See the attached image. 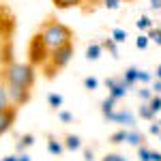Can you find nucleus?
Instances as JSON below:
<instances>
[{
	"instance_id": "nucleus-1",
	"label": "nucleus",
	"mask_w": 161,
	"mask_h": 161,
	"mask_svg": "<svg viewBox=\"0 0 161 161\" xmlns=\"http://www.w3.org/2000/svg\"><path fill=\"white\" fill-rule=\"evenodd\" d=\"M39 37L41 41L45 43V47L47 50H56V47H60V45H67V43H73V32H71V28H67L64 24L60 22H45V24L41 26V30H39Z\"/></svg>"
},
{
	"instance_id": "nucleus-2",
	"label": "nucleus",
	"mask_w": 161,
	"mask_h": 161,
	"mask_svg": "<svg viewBox=\"0 0 161 161\" xmlns=\"http://www.w3.org/2000/svg\"><path fill=\"white\" fill-rule=\"evenodd\" d=\"M4 80L7 84H15L22 88H32L35 80H37V69L28 62H11L4 71Z\"/></svg>"
},
{
	"instance_id": "nucleus-3",
	"label": "nucleus",
	"mask_w": 161,
	"mask_h": 161,
	"mask_svg": "<svg viewBox=\"0 0 161 161\" xmlns=\"http://www.w3.org/2000/svg\"><path fill=\"white\" fill-rule=\"evenodd\" d=\"M71 58H73V43L60 45V47H56V50L50 52V60L43 64V69H45V73L52 77L54 71H58V69H62V67H67Z\"/></svg>"
},
{
	"instance_id": "nucleus-4",
	"label": "nucleus",
	"mask_w": 161,
	"mask_h": 161,
	"mask_svg": "<svg viewBox=\"0 0 161 161\" xmlns=\"http://www.w3.org/2000/svg\"><path fill=\"white\" fill-rule=\"evenodd\" d=\"M28 58H30L32 67H43L45 62L50 60V50L45 47V43L41 41L39 35H35L32 41H30V45H28Z\"/></svg>"
},
{
	"instance_id": "nucleus-5",
	"label": "nucleus",
	"mask_w": 161,
	"mask_h": 161,
	"mask_svg": "<svg viewBox=\"0 0 161 161\" xmlns=\"http://www.w3.org/2000/svg\"><path fill=\"white\" fill-rule=\"evenodd\" d=\"M7 90H9V97H11V105H24L26 101L30 99V88H22L15 86V84H7Z\"/></svg>"
},
{
	"instance_id": "nucleus-6",
	"label": "nucleus",
	"mask_w": 161,
	"mask_h": 161,
	"mask_svg": "<svg viewBox=\"0 0 161 161\" xmlns=\"http://www.w3.org/2000/svg\"><path fill=\"white\" fill-rule=\"evenodd\" d=\"M105 86H108V90H110V97H114V99H123L125 95H127V90H129V86L125 84V80L120 77V80H116V77H110V80H105Z\"/></svg>"
},
{
	"instance_id": "nucleus-7",
	"label": "nucleus",
	"mask_w": 161,
	"mask_h": 161,
	"mask_svg": "<svg viewBox=\"0 0 161 161\" xmlns=\"http://www.w3.org/2000/svg\"><path fill=\"white\" fill-rule=\"evenodd\" d=\"M105 118H108V120H112V123L125 125V127H136V116H133L129 110H120V112L114 110V112H110Z\"/></svg>"
},
{
	"instance_id": "nucleus-8",
	"label": "nucleus",
	"mask_w": 161,
	"mask_h": 161,
	"mask_svg": "<svg viewBox=\"0 0 161 161\" xmlns=\"http://www.w3.org/2000/svg\"><path fill=\"white\" fill-rule=\"evenodd\" d=\"M15 116H17V110H15L13 105L0 112V136H2L4 131H9V129L13 127V123H15Z\"/></svg>"
},
{
	"instance_id": "nucleus-9",
	"label": "nucleus",
	"mask_w": 161,
	"mask_h": 161,
	"mask_svg": "<svg viewBox=\"0 0 161 161\" xmlns=\"http://www.w3.org/2000/svg\"><path fill=\"white\" fill-rule=\"evenodd\" d=\"M125 142H127V144H131V146H140V144H144V136H142V133H140V131H136V129H133V127H131V129H127V136H125Z\"/></svg>"
},
{
	"instance_id": "nucleus-10",
	"label": "nucleus",
	"mask_w": 161,
	"mask_h": 161,
	"mask_svg": "<svg viewBox=\"0 0 161 161\" xmlns=\"http://www.w3.org/2000/svg\"><path fill=\"white\" fill-rule=\"evenodd\" d=\"M7 108H11V97H9V90L4 86V82H0V112L7 110Z\"/></svg>"
},
{
	"instance_id": "nucleus-11",
	"label": "nucleus",
	"mask_w": 161,
	"mask_h": 161,
	"mask_svg": "<svg viewBox=\"0 0 161 161\" xmlns=\"http://www.w3.org/2000/svg\"><path fill=\"white\" fill-rule=\"evenodd\" d=\"M101 52H103L101 43H90V45L86 47V58H88V60H99Z\"/></svg>"
},
{
	"instance_id": "nucleus-12",
	"label": "nucleus",
	"mask_w": 161,
	"mask_h": 161,
	"mask_svg": "<svg viewBox=\"0 0 161 161\" xmlns=\"http://www.w3.org/2000/svg\"><path fill=\"white\" fill-rule=\"evenodd\" d=\"M56 9H73V7H80L84 0H52Z\"/></svg>"
},
{
	"instance_id": "nucleus-13",
	"label": "nucleus",
	"mask_w": 161,
	"mask_h": 161,
	"mask_svg": "<svg viewBox=\"0 0 161 161\" xmlns=\"http://www.w3.org/2000/svg\"><path fill=\"white\" fill-rule=\"evenodd\" d=\"M123 80H125V84H127V86L131 88V86H133V84L137 82V69H136V67H129V69L125 71Z\"/></svg>"
},
{
	"instance_id": "nucleus-14",
	"label": "nucleus",
	"mask_w": 161,
	"mask_h": 161,
	"mask_svg": "<svg viewBox=\"0 0 161 161\" xmlns=\"http://www.w3.org/2000/svg\"><path fill=\"white\" fill-rule=\"evenodd\" d=\"M64 148L80 150V148H82V140H80L77 136H67V140H64Z\"/></svg>"
},
{
	"instance_id": "nucleus-15",
	"label": "nucleus",
	"mask_w": 161,
	"mask_h": 161,
	"mask_svg": "<svg viewBox=\"0 0 161 161\" xmlns=\"http://www.w3.org/2000/svg\"><path fill=\"white\" fill-rule=\"evenodd\" d=\"M101 47H103V50H108L114 58H118V43H116L114 39H105V41L101 43Z\"/></svg>"
},
{
	"instance_id": "nucleus-16",
	"label": "nucleus",
	"mask_w": 161,
	"mask_h": 161,
	"mask_svg": "<svg viewBox=\"0 0 161 161\" xmlns=\"http://www.w3.org/2000/svg\"><path fill=\"white\" fill-rule=\"evenodd\" d=\"M140 116L144 118V120H153L157 114L150 110V105H148V101H142V105H140Z\"/></svg>"
},
{
	"instance_id": "nucleus-17",
	"label": "nucleus",
	"mask_w": 161,
	"mask_h": 161,
	"mask_svg": "<svg viewBox=\"0 0 161 161\" xmlns=\"http://www.w3.org/2000/svg\"><path fill=\"white\" fill-rule=\"evenodd\" d=\"M35 144V136H30V133H26V136L19 137V142H17V150L22 153L24 148H28V146H32Z\"/></svg>"
},
{
	"instance_id": "nucleus-18",
	"label": "nucleus",
	"mask_w": 161,
	"mask_h": 161,
	"mask_svg": "<svg viewBox=\"0 0 161 161\" xmlns=\"http://www.w3.org/2000/svg\"><path fill=\"white\" fill-rule=\"evenodd\" d=\"M47 150H50L52 155H60L62 150H64V146H62L60 142H56L54 137H50V140H47Z\"/></svg>"
},
{
	"instance_id": "nucleus-19",
	"label": "nucleus",
	"mask_w": 161,
	"mask_h": 161,
	"mask_svg": "<svg viewBox=\"0 0 161 161\" xmlns=\"http://www.w3.org/2000/svg\"><path fill=\"white\" fill-rule=\"evenodd\" d=\"M114 105H116V99L114 97H108V99L101 103V112H103V116H108L110 112H114Z\"/></svg>"
},
{
	"instance_id": "nucleus-20",
	"label": "nucleus",
	"mask_w": 161,
	"mask_h": 161,
	"mask_svg": "<svg viewBox=\"0 0 161 161\" xmlns=\"http://www.w3.org/2000/svg\"><path fill=\"white\" fill-rule=\"evenodd\" d=\"M127 37H129V35H127V30H123V28H114V30H112V39H114L116 43H125Z\"/></svg>"
},
{
	"instance_id": "nucleus-21",
	"label": "nucleus",
	"mask_w": 161,
	"mask_h": 161,
	"mask_svg": "<svg viewBox=\"0 0 161 161\" xmlns=\"http://www.w3.org/2000/svg\"><path fill=\"white\" fill-rule=\"evenodd\" d=\"M148 105H150V110L155 112V114H159L161 112V95H153L148 101Z\"/></svg>"
},
{
	"instance_id": "nucleus-22",
	"label": "nucleus",
	"mask_w": 161,
	"mask_h": 161,
	"mask_svg": "<svg viewBox=\"0 0 161 161\" xmlns=\"http://www.w3.org/2000/svg\"><path fill=\"white\" fill-rule=\"evenodd\" d=\"M137 157H140V161H150V148L144 146V144H140L137 146Z\"/></svg>"
},
{
	"instance_id": "nucleus-23",
	"label": "nucleus",
	"mask_w": 161,
	"mask_h": 161,
	"mask_svg": "<svg viewBox=\"0 0 161 161\" xmlns=\"http://www.w3.org/2000/svg\"><path fill=\"white\" fill-rule=\"evenodd\" d=\"M136 26L140 28V30H148L150 26H153V19H150V17H146V15H142V17L136 22Z\"/></svg>"
},
{
	"instance_id": "nucleus-24",
	"label": "nucleus",
	"mask_w": 161,
	"mask_h": 161,
	"mask_svg": "<svg viewBox=\"0 0 161 161\" xmlns=\"http://www.w3.org/2000/svg\"><path fill=\"white\" fill-rule=\"evenodd\" d=\"M148 43H150L148 35H140V37L136 39V47H137V50H146V47H148Z\"/></svg>"
},
{
	"instance_id": "nucleus-25",
	"label": "nucleus",
	"mask_w": 161,
	"mask_h": 161,
	"mask_svg": "<svg viewBox=\"0 0 161 161\" xmlns=\"http://www.w3.org/2000/svg\"><path fill=\"white\" fill-rule=\"evenodd\" d=\"M148 39H150V41H155V43L161 47V28H159V30H157V28H148Z\"/></svg>"
},
{
	"instance_id": "nucleus-26",
	"label": "nucleus",
	"mask_w": 161,
	"mask_h": 161,
	"mask_svg": "<svg viewBox=\"0 0 161 161\" xmlns=\"http://www.w3.org/2000/svg\"><path fill=\"white\" fill-rule=\"evenodd\" d=\"M47 103H50L52 108H60L62 105V97L56 95V92H52V95H47Z\"/></svg>"
},
{
	"instance_id": "nucleus-27",
	"label": "nucleus",
	"mask_w": 161,
	"mask_h": 161,
	"mask_svg": "<svg viewBox=\"0 0 161 161\" xmlns=\"http://www.w3.org/2000/svg\"><path fill=\"white\" fill-rule=\"evenodd\" d=\"M125 136H127V129H120L112 136V144H125Z\"/></svg>"
},
{
	"instance_id": "nucleus-28",
	"label": "nucleus",
	"mask_w": 161,
	"mask_h": 161,
	"mask_svg": "<svg viewBox=\"0 0 161 161\" xmlns=\"http://www.w3.org/2000/svg\"><path fill=\"white\" fill-rule=\"evenodd\" d=\"M137 97H140L142 101H150V97H153V90H150L148 86L140 88V90H137Z\"/></svg>"
},
{
	"instance_id": "nucleus-29",
	"label": "nucleus",
	"mask_w": 161,
	"mask_h": 161,
	"mask_svg": "<svg viewBox=\"0 0 161 161\" xmlns=\"http://www.w3.org/2000/svg\"><path fill=\"white\" fill-rule=\"evenodd\" d=\"M137 82H142V84H150V82H153V75L146 73V71H137Z\"/></svg>"
},
{
	"instance_id": "nucleus-30",
	"label": "nucleus",
	"mask_w": 161,
	"mask_h": 161,
	"mask_svg": "<svg viewBox=\"0 0 161 161\" xmlns=\"http://www.w3.org/2000/svg\"><path fill=\"white\" fill-rule=\"evenodd\" d=\"M101 161H129V159L123 157V155H118V153H110V155H105Z\"/></svg>"
},
{
	"instance_id": "nucleus-31",
	"label": "nucleus",
	"mask_w": 161,
	"mask_h": 161,
	"mask_svg": "<svg viewBox=\"0 0 161 161\" xmlns=\"http://www.w3.org/2000/svg\"><path fill=\"white\" fill-rule=\"evenodd\" d=\"M101 2H103V7L110 9V11H116V9L120 7V0H101Z\"/></svg>"
},
{
	"instance_id": "nucleus-32",
	"label": "nucleus",
	"mask_w": 161,
	"mask_h": 161,
	"mask_svg": "<svg viewBox=\"0 0 161 161\" xmlns=\"http://www.w3.org/2000/svg\"><path fill=\"white\" fill-rule=\"evenodd\" d=\"M84 86H86L88 90H95V88L99 86V82H97L95 77H86V80H84Z\"/></svg>"
},
{
	"instance_id": "nucleus-33",
	"label": "nucleus",
	"mask_w": 161,
	"mask_h": 161,
	"mask_svg": "<svg viewBox=\"0 0 161 161\" xmlns=\"http://www.w3.org/2000/svg\"><path fill=\"white\" fill-rule=\"evenodd\" d=\"M58 118L62 123H73V114L71 112H58Z\"/></svg>"
},
{
	"instance_id": "nucleus-34",
	"label": "nucleus",
	"mask_w": 161,
	"mask_h": 161,
	"mask_svg": "<svg viewBox=\"0 0 161 161\" xmlns=\"http://www.w3.org/2000/svg\"><path fill=\"white\" fill-rule=\"evenodd\" d=\"M150 90H153V95H161V80L150 82Z\"/></svg>"
},
{
	"instance_id": "nucleus-35",
	"label": "nucleus",
	"mask_w": 161,
	"mask_h": 161,
	"mask_svg": "<svg viewBox=\"0 0 161 161\" xmlns=\"http://www.w3.org/2000/svg\"><path fill=\"white\" fill-rule=\"evenodd\" d=\"M150 133H153V136H159V133H161V127H159V123L150 125Z\"/></svg>"
},
{
	"instance_id": "nucleus-36",
	"label": "nucleus",
	"mask_w": 161,
	"mask_h": 161,
	"mask_svg": "<svg viewBox=\"0 0 161 161\" xmlns=\"http://www.w3.org/2000/svg\"><path fill=\"white\" fill-rule=\"evenodd\" d=\"M150 9H155V11H161V0H150Z\"/></svg>"
},
{
	"instance_id": "nucleus-37",
	"label": "nucleus",
	"mask_w": 161,
	"mask_h": 161,
	"mask_svg": "<svg viewBox=\"0 0 161 161\" xmlns=\"http://www.w3.org/2000/svg\"><path fill=\"white\" fill-rule=\"evenodd\" d=\"M84 159L86 161H95V153H92V150H84Z\"/></svg>"
},
{
	"instance_id": "nucleus-38",
	"label": "nucleus",
	"mask_w": 161,
	"mask_h": 161,
	"mask_svg": "<svg viewBox=\"0 0 161 161\" xmlns=\"http://www.w3.org/2000/svg\"><path fill=\"white\" fill-rule=\"evenodd\" d=\"M150 161H161V153H153L150 150Z\"/></svg>"
},
{
	"instance_id": "nucleus-39",
	"label": "nucleus",
	"mask_w": 161,
	"mask_h": 161,
	"mask_svg": "<svg viewBox=\"0 0 161 161\" xmlns=\"http://www.w3.org/2000/svg\"><path fill=\"white\" fill-rule=\"evenodd\" d=\"M155 75H157V80H161V64L157 67V73H155Z\"/></svg>"
},
{
	"instance_id": "nucleus-40",
	"label": "nucleus",
	"mask_w": 161,
	"mask_h": 161,
	"mask_svg": "<svg viewBox=\"0 0 161 161\" xmlns=\"http://www.w3.org/2000/svg\"><path fill=\"white\" fill-rule=\"evenodd\" d=\"M2 161H15V155H11V157H7V159H2Z\"/></svg>"
},
{
	"instance_id": "nucleus-41",
	"label": "nucleus",
	"mask_w": 161,
	"mask_h": 161,
	"mask_svg": "<svg viewBox=\"0 0 161 161\" xmlns=\"http://www.w3.org/2000/svg\"><path fill=\"white\" fill-rule=\"evenodd\" d=\"M157 137H159V140H161V133H159V136H157Z\"/></svg>"
},
{
	"instance_id": "nucleus-42",
	"label": "nucleus",
	"mask_w": 161,
	"mask_h": 161,
	"mask_svg": "<svg viewBox=\"0 0 161 161\" xmlns=\"http://www.w3.org/2000/svg\"><path fill=\"white\" fill-rule=\"evenodd\" d=\"M159 127H161V120H159Z\"/></svg>"
}]
</instances>
